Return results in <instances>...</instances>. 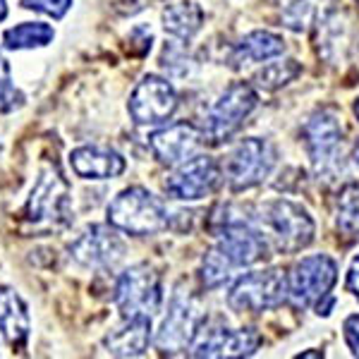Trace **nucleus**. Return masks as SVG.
<instances>
[{"instance_id": "obj_1", "label": "nucleus", "mask_w": 359, "mask_h": 359, "mask_svg": "<svg viewBox=\"0 0 359 359\" xmlns=\"http://www.w3.org/2000/svg\"><path fill=\"white\" fill-rule=\"evenodd\" d=\"M254 223L266 235V240L280 254H294L309 247L314 240L316 225L299 204L287 199L264 201L254 213Z\"/></svg>"}, {"instance_id": "obj_2", "label": "nucleus", "mask_w": 359, "mask_h": 359, "mask_svg": "<svg viewBox=\"0 0 359 359\" xmlns=\"http://www.w3.org/2000/svg\"><path fill=\"white\" fill-rule=\"evenodd\" d=\"M108 225L135 237L156 235L168 228V211L149 189L127 187L108 204Z\"/></svg>"}, {"instance_id": "obj_3", "label": "nucleus", "mask_w": 359, "mask_h": 359, "mask_svg": "<svg viewBox=\"0 0 359 359\" xmlns=\"http://www.w3.org/2000/svg\"><path fill=\"white\" fill-rule=\"evenodd\" d=\"M259 96L247 82H237L218 96V101L208 108L204 115V125H201V135L204 142L223 144L245 125V120L257 108Z\"/></svg>"}, {"instance_id": "obj_4", "label": "nucleus", "mask_w": 359, "mask_h": 359, "mask_svg": "<svg viewBox=\"0 0 359 359\" xmlns=\"http://www.w3.org/2000/svg\"><path fill=\"white\" fill-rule=\"evenodd\" d=\"M304 147L311 158L316 175H333L338 168H343V161L338 156L343 154V123L338 113L331 108H318L316 113L309 115V120L302 127Z\"/></svg>"}, {"instance_id": "obj_5", "label": "nucleus", "mask_w": 359, "mask_h": 359, "mask_svg": "<svg viewBox=\"0 0 359 359\" xmlns=\"http://www.w3.org/2000/svg\"><path fill=\"white\" fill-rule=\"evenodd\" d=\"M115 304L123 318H151L163 304L161 276L149 264L127 269L115 285Z\"/></svg>"}, {"instance_id": "obj_6", "label": "nucleus", "mask_w": 359, "mask_h": 359, "mask_svg": "<svg viewBox=\"0 0 359 359\" xmlns=\"http://www.w3.org/2000/svg\"><path fill=\"white\" fill-rule=\"evenodd\" d=\"M213 233L218 237L216 247L233 264V269L252 266L269 257V240L254 223V218H237L223 213L213 223Z\"/></svg>"}, {"instance_id": "obj_7", "label": "nucleus", "mask_w": 359, "mask_h": 359, "mask_svg": "<svg viewBox=\"0 0 359 359\" xmlns=\"http://www.w3.org/2000/svg\"><path fill=\"white\" fill-rule=\"evenodd\" d=\"M278 163V151L269 139L249 137L242 139L233 149L228 163H225V177L233 192H245L262 184L273 172Z\"/></svg>"}, {"instance_id": "obj_8", "label": "nucleus", "mask_w": 359, "mask_h": 359, "mask_svg": "<svg viewBox=\"0 0 359 359\" xmlns=\"http://www.w3.org/2000/svg\"><path fill=\"white\" fill-rule=\"evenodd\" d=\"M69 184L55 165L41 170L36 184H34L29 201L25 206V216L34 225H65L69 223Z\"/></svg>"}, {"instance_id": "obj_9", "label": "nucleus", "mask_w": 359, "mask_h": 359, "mask_svg": "<svg viewBox=\"0 0 359 359\" xmlns=\"http://www.w3.org/2000/svg\"><path fill=\"white\" fill-rule=\"evenodd\" d=\"M287 297V276L278 269L252 271L235 280L228 292V304L235 311L262 314L266 309H276Z\"/></svg>"}, {"instance_id": "obj_10", "label": "nucleus", "mask_w": 359, "mask_h": 359, "mask_svg": "<svg viewBox=\"0 0 359 359\" xmlns=\"http://www.w3.org/2000/svg\"><path fill=\"white\" fill-rule=\"evenodd\" d=\"M338 280V264L328 254H314L292 266L287 276V297L294 306H311L328 297Z\"/></svg>"}, {"instance_id": "obj_11", "label": "nucleus", "mask_w": 359, "mask_h": 359, "mask_svg": "<svg viewBox=\"0 0 359 359\" xmlns=\"http://www.w3.org/2000/svg\"><path fill=\"white\" fill-rule=\"evenodd\" d=\"M262 335L254 328H240L233 331L223 321H204L199 323L194 340L189 345L192 357H252L257 352Z\"/></svg>"}, {"instance_id": "obj_12", "label": "nucleus", "mask_w": 359, "mask_h": 359, "mask_svg": "<svg viewBox=\"0 0 359 359\" xmlns=\"http://www.w3.org/2000/svg\"><path fill=\"white\" fill-rule=\"evenodd\" d=\"M199 323L201 314L196 299L189 292H184L182 287H177L170 297V306H168V314L161 323V331L156 335V347L168 355L189 350Z\"/></svg>"}, {"instance_id": "obj_13", "label": "nucleus", "mask_w": 359, "mask_h": 359, "mask_svg": "<svg viewBox=\"0 0 359 359\" xmlns=\"http://www.w3.org/2000/svg\"><path fill=\"white\" fill-rule=\"evenodd\" d=\"M127 108L137 125H161L177 111V94L168 79L147 74L130 94Z\"/></svg>"}, {"instance_id": "obj_14", "label": "nucleus", "mask_w": 359, "mask_h": 359, "mask_svg": "<svg viewBox=\"0 0 359 359\" xmlns=\"http://www.w3.org/2000/svg\"><path fill=\"white\" fill-rule=\"evenodd\" d=\"M221 182V165L211 156H192L165 180L168 196L177 201H199L213 194Z\"/></svg>"}, {"instance_id": "obj_15", "label": "nucleus", "mask_w": 359, "mask_h": 359, "mask_svg": "<svg viewBox=\"0 0 359 359\" xmlns=\"http://www.w3.org/2000/svg\"><path fill=\"white\" fill-rule=\"evenodd\" d=\"M125 254V245L113 230V225H89L69 245V257L89 269H106L120 262Z\"/></svg>"}, {"instance_id": "obj_16", "label": "nucleus", "mask_w": 359, "mask_h": 359, "mask_svg": "<svg viewBox=\"0 0 359 359\" xmlns=\"http://www.w3.org/2000/svg\"><path fill=\"white\" fill-rule=\"evenodd\" d=\"M201 144H204V135L192 123H175L163 130H156L149 137V147H151L156 161L168 168H175L196 156Z\"/></svg>"}, {"instance_id": "obj_17", "label": "nucleus", "mask_w": 359, "mask_h": 359, "mask_svg": "<svg viewBox=\"0 0 359 359\" xmlns=\"http://www.w3.org/2000/svg\"><path fill=\"white\" fill-rule=\"evenodd\" d=\"M74 175L84 180H113L125 172V158L118 151L98 144H86L69 154Z\"/></svg>"}, {"instance_id": "obj_18", "label": "nucleus", "mask_w": 359, "mask_h": 359, "mask_svg": "<svg viewBox=\"0 0 359 359\" xmlns=\"http://www.w3.org/2000/svg\"><path fill=\"white\" fill-rule=\"evenodd\" d=\"M151 343V318H125V326L106 335L103 347L113 357H139Z\"/></svg>"}, {"instance_id": "obj_19", "label": "nucleus", "mask_w": 359, "mask_h": 359, "mask_svg": "<svg viewBox=\"0 0 359 359\" xmlns=\"http://www.w3.org/2000/svg\"><path fill=\"white\" fill-rule=\"evenodd\" d=\"M338 5L340 0H294L292 5L283 10L280 22L290 32L321 29L333 15H338Z\"/></svg>"}, {"instance_id": "obj_20", "label": "nucleus", "mask_w": 359, "mask_h": 359, "mask_svg": "<svg viewBox=\"0 0 359 359\" xmlns=\"http://www.w3.org/2000/svg\"><path fill=\"white\" fill-rule=\"evenodd\" d=\"M0 333L13 347H22L29 338L27 304L10 287H0Z\"/></svg>"}, {"instance_id": "obj_21", "label": "nucleus", "mask_w": 359, "mask_h": 359, "mask_svg": "<svg viewBox=\"0 0 359 359\" xmlns=\"http://www.w3.org/2000/svg\"><path fill=\"white\" fill-rule=\"evenodd\" d=\"M285 53V41L283 36H278L273 32H252L242 39L240 43H235L230 62L235 67H240L242 62H264L271 57H278Z\"/></svg>"}, {"instance_id": "obj_22", "label": "nucleus", "mask_w": 359, "mask_h": 359, "mask_svg": "<svg viewBox=\"0 0 359 359\" xmlns=\"http://www.w3.org/2000/svg\"><path fill=\"white\" fill-rule=\"evenodd\" d=\"M201 25H204V10L196 3L182 0V3H170L163 10V29L170 36L180 39V41H189L199 34Z\"/></svg>"}, {"instance_id": "obj_23", "label": "nucleus", "mask_w": 359, "mask_h": 359, "mask_svg": "<svg viewBox=\"0 0 359 359\" xmlns=\"http://www.w3.org/2000/svg\"><path fill=\"white\" fill-rule=\"evenodd\" d=\"M55 39L50 25L43 22H25L3 34V46L8 50H25V48H43Z\"/></svg>"}, {"instance_id": "obj_24", "label": "nucleus", "mask_w": 359, "mask_h": 359, "mask_svg": "<svg viewBox=\"0 0 359 359\" xmlns=\"http://www.w3.org/2000/svg\"><path fill=\"white\" fill-rule=\"evenodd\" d=\"M335 225L343 235L359 237V182H347L335 199Z\"/></svg>"}, {"instance_id": "obj_25", "label": "nucleus", "mask_w": 359, "mask_h": 359, "mask_svg": "<svg viewBox=\"0 0 359 359\" xmlns=\"http://www.w3.org/2000/svg\"><path fill=\"white\" fill-rule=\"evenodd\" d=\"M299 72H302V67H299L297 60H278V62H269L262 72L254 74V82L264 91H276L280 86L290 84Z\"/></svg>"}, {"instance_id": "obj_26", "label": "nucleus", "mask_w": 359, "mask_h": 359, "mask_svg": "<svg viewBox=\"0 0 359 359\" xmlns=\"http://www.w3.org/2000/svg\"><path fill=\"white\" fill-rule=\"evenodd\" d=\"M230 273H233V264L225 259V254L221 249L213 247L204 257V262H201V269H199L201 285H204L206 290H216V287L228 283Z\"/></svg>"}, {"instance_id": "obj_27", "label": "nucleus", "mask_w": 359, "mask_h": 359, "mask_svg": "<svg viewBox=\"0 0 359 359\" xmlns=\"http://www.w3.org/2000/svg\"><path fill=\"white\" fill-rule=\"evenodd\" d=\"M22 103H25V96H22V91L15 86L8 60L0 53V113H13Z\"/></svg>"}, {"instance_id": "obj_28", "label": "nucleus", "mask_w": 359, "mask_h": 359, "mask_svg": "<svg viewBox=\"0 0 359 359\" xmlns=\"http://www.w3.org/2000/svg\"><path fill=\"white\" fill-rule=\"evenodd\" d=\"M22 8L43 13L53 17V20H62L67 15V10L72 8V0H22Z\"/></svg>"}, {"instance_id": "obj_29", "label": "nucleus", "mask_w": 359, "mask_h": 359, "mask_svg": "<svg viewBox=\"0 0 359 359\" xmlns=\"http://www.w3.org/2000/svg\"><path fill=\"white\" fill-rule=\"evenodd\" d=\"M343 335H345V343L350 347V352L355 357H359V314H352L345 318Z\"/></svg>"}, {"instance_id": "obj_30", "label": "nucleus", "mask_w": 359, "mask_h": 359, "mask_svg": "<svg viewBox=\"0 0 359 359\" xmlns=\"http://www.w3.org/2000/svg\"><path fill=\"white\" fill-rule=\"evenodd\" d=\"M347 292H352L359 299V257L352 259L350 271H347V283H345Z\"/></svg>"}, {"instance_id": "obj_31", "label": "nucleus", "mask_w": 359, "mask_h": 359, "mask_svg": "<svg viewBox=\"0 0 359 359\" xmlns=\"http://www.w3.org/2000/svg\"><path fill=\"white\" fill-rule=\"evenodd\" d=\"M5 17H8V3H5V0H0V22H3Z\"/></svg>"}, {"instance_id": "obj_32", "label": "nucleus", "mask_w": 359, "mask_h": 359, "mask_svg": "<svg viewBox=\"0 0 359 359\" xmlns=\"http://www.w3.org/2000/svg\"><path fill=\"white\" fill-rule=\"evenodd\" d=\"M352 158H355V165L359 168V139H357V144H355V149H352Z\"/></svg>"}, {"instance_id": "obj_33", "label": "nucleus", "mask_w": 359, "mask_h": 359, "mask_svg": "<svg viewBox=\"0 0 359 359\" xmlns=\"http://www.w3.org/2000/svg\"><path fill=\"white\" fill-rule=\"evenodd\" d=\"M355 113H357V118H359V98H357V103H355Z\"/></svg>"}]
</instances>
